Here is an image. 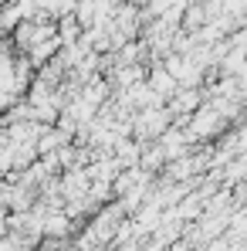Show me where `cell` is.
<instances>
[{"mask_svg":"<svg viewBox=\"0 0 247 251\" xmlns=\"http://www.w3.org/2000/svg\"><path fill=\"white\" fill-rule=\"evenodd\" d=\"M224 119H227V116H224V112H220L217 105H210V109H203V112H200V116L193 119V126H190L193 139H197V136H213V132H217V129L224 126Z\"/></svg>","mask_w":247,"mask_h":251,"instance_id":"7a4b0ae2","label":"cell"},{"mask_svg":"<svg viewBox=\"0 0 247 251\" xmlns=\"http://www.w3.org/2000/svg\"><path fill=\"white\" fill-rule=\"evenodd\" d=\"M166 123H169V112L163 109H142L139 112V119H135V136H142V139H153V136H159L166 132Z\"/></svg>","mask_w":247,"mask_h":251,"instance_id":"6da1fadb","label":"cell"},{"mask_svg":"<svg viewBox=\"0 0 247 251\" xmlns=\"http://www.w3.org/2000/svg\"><path fill=\"white\" fill-rule=\"evenodd\" d=\"M186 109H197V92H190V95L183 92V95L173 102V112H186Z\"/></svg>","mask_w":247,"mask_h":251,"instance_id":"277c9868","label":"cell"},{"mask_svg":"<svg viewBox=\"0 0 247 251\" xmlns=\"http://www.w3.org/2000/svg\"><path fill=\"white\" fill-rule=\"evenodd\" d=\"M149 88L156 92V99H169V95L176 92V75L159 68V72H153V75H149Z\"/></svg>","mask_w":247,"mask_h":251,"instance_id":"3957f363","label":"cell"}]
</instances>
